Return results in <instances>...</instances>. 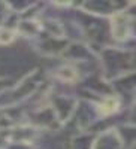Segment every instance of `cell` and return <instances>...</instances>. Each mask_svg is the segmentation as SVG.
Wrapping results in <instances>:
<instances>
[{"label":"cell","mask_w":136,"mask_h":149,"mask_svg":"<svg viewBox=\"0 0 136 149\" xmlns=\"http://www.w3.org/2000/svg\"><path fill=\"white\" fill-rule=\"evenodd\" d=\"M112 30H114V34L117 39H124L127 36V31H129V19L126 15L123 14H118L114 17L112 19Z\"/></svg>","instance_id":"1"},{"label":"cell","mask_w":136,"mask_h":149,"mask_svg":"<svg viewBox=\"0 0 136 149\" xmlns=\"http://www.w3.org/2000/svg\"><path fill=\"white\" fill-rule=\"evenodd\" d=\"M117 109H118V100L114 97H108L99 104V110H100L102 115H111L117 112Z\"/></svg>","instance_id":"2"},{"label":"cell","mask_w":136,"mask_h":149,"mask_svg":"<svg viewBox=\"0 0 136 149\" xmlns=\"http://www.w3.org/2000/svg\"><path fill=\"white\" fill-rule=\"evenodd\" d=\"M11 34H12V33H11V31H8V30H3L2 33H0V36H11ZM11 40H12V37H9V39H5V42H3V40H2V37H0V42H3V43L11 42Z\"/></svg>","instance_id":"3"}]
</instances>
